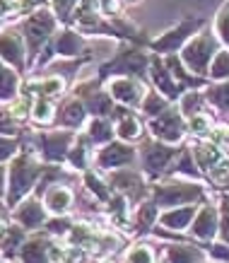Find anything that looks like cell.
<instances>
[{
    "label": "cell",
    "mask_w": 229,
    "mask_h": 263,
    "mask_svg": "<svg viewBox=\"0 0 229 263\" xmlns=\"http://www.w3.org/2000/svg\"><path fill=\"white\" fill-rule=\"evenodd\" d=\"M213 51H215L213 39H198L183 51V58L188 61V65L193 70H203V65H205V61L210 58Z\"/></svg>",
    "instance_id": "1"
},
{
    "label": "cell",
    "mask_w": 229,
    "mask_h": 263,
    "mask_svg": "<svg viewBox=\"0 0 229 263\" xmlns=\"http://www.w3.org/2000/svg\"><path fill=\"white\" fill-rule=\"evenodd\" d=\"M152 128H155V133H157L159 138L171 140V138H179V133H181V121L169 114V116H164V119L155 121V123H152Z\"/></svg>",
    "instance_id": "2"
},
{
    "label": "cell",
    "mask_w": 229,
    "mask_h": 263,
    "mask_svg": "<svg viewBox=\"0 0 229 263\" xmlns=\"http://www.w3.org/2000/svg\"><path fill=\"white\" fill-rule=\"evenodd\" d=\"M51 32V17L46 12H39L32 22L27 24V34H29V41H41L46 34Z\"/></svg>",
    "instance_id": "3"
},
{
    "label": "cell",
    "mask_w": 229,
    "mask_h": 263,
    "mask_svg": "<svg viewBox=\"0 0 229 263\" xmlns=\"http://www.w3.org/2000/svg\"><path fill=\"white\" fill-rule=\"evenodd\" d=\"M213 230H215V213L210 208H205L200 213V217H198V222L193 224V234H196L198 239H207L213 234Z\"/></svg>",
    "instance_id": "4"
},
{
    "label": "cell",
    "mask_w": 229,
    "mask_h": 263,
    "mask_svg": "<svg viewBox=\"0 0 229 263\" xmlns=\"http://www.w3.org/2000/svg\"><path fill=\"white\" fill-rule=\"evenodd\" d=\"M111 92H113V97H116L119 102H126V104H133L135 99L140 97V89H138V85H133V82H128V80L116 82V85L111 87Z\"/></svg>",
    "instance_id": "5"
},
{
    "label": "cell",
    "mask_w": 229,
    "mask_h": 263,
    "mask_svg": "<svg viewBox=\"0 0 229 263\" xmlns=\"http://www.w3.org/2000/svg\"><path fill=\"white\" fill-rule=\"evenodd\" d=\"M20 220H22L27 227H34V224H39L44 220V213H41V208L36 205V200H29V203H24L20 208Z\"/></svg>",
    "instance_id": "6"
},
{
    "label": "cell",
    "mask_w": 229,
    "mask_h": 263,
    "mask_svg": "<svg viewBox=\"0 0 229 263\" xmlns=\"http://www.w3.org/2000/svg\"><path fill=\"white\" fill-rule=\"evenodd\" d=\"M130 155H133V152L126 150V147H121V145H111L109 150L102 155V164H106V167H111V164H123V162L130 160Z\"/></svg>",
    "instance_id": "7"
},
{
    "label": "cell",
    "mask_w": 229,
    "mask_h": 263,
    "mask_svg": "<svg viewBox=\"0 0 229 263\" xmlns=\"http://www.w3.org/2000/svg\"><path fill=\"white\" fill-rule=\"evenodd\" d=\"M193 29H196V22H186L181 29H176L174 34H169V36H164V39H159L155 46L162 48V51H164V48H174V46H179V41H181L188 32H193Z\"/></svg>",
    "instance_id": "8"
},
{
    "label": "cell",
    "mask_w": 229,
    "mask_h": 263,
    "mask_svg": "<svg viewBox=\"0 0 229 263\" xmlns=\"http://www.w3.org/2000/svg\"><path fill=\"white\" fill-rule=\"evenodd\" d=\"M17 44H20V41H15L12 36H0V51H3V56L8 58L10 63H15V65L20 63V56H22Z\"/></svg>",
    "instance_id": "9"
},
{
    "label": "cell",
    "mask_w": 229,
    "mask_h": 263,
    "mask_svg": "<svg viewBox=\"0 0 229 263\" xmlns=\"http://www.w3.org/2000/svg\"><path fill=\"white\" fill-rule=\"evenodd\" d=\"M169 157H171V150H164V147L155 145V147H150V150H147V167H150V169L164 167Z\"/></svg>",
    "instance_id": "10"
},
{
    "label": "cell",
    "mask_w": 229,
    "mask_h": 263,
    "mask_svg": "<svg viewBox=\"0 0 229 263\" xmlns=\"http://www.w3.org/2000/svg\"><path fill=\"white\" fill-rule=\"evenodd\" d=\"M48 205L53 208L55 213H63L65 208L70 205V193L65 191V189H53L51 198H48Z\"/></svg>",
    "instance_id": "11"
},
{
    "label": "cell",
    "mask_w": 229,
    "mask_h": 263,
    "mask_svg": "<svg viewBox=\"0 0 229 263\" xmlns=\"http://www.w3.org/2000/svg\"><path fill=\"white\" fill-rule=\"evenodd\" d=\"M190 215H193L190 208H186V210H176V213L164 215V224H169V227H186V224L190 222Z\"/></svg>",
    "instance_id": "12"
},
{
    "label": "cell",
    "mask_w": 229,
    "mask_h": 263,
    "mask_svg": "<svg viewBox=\"0 0 229 263\" xmlns=\"http://www.w3.org/2000/svg\"><path fill=\"white\" fill-rule=\"evenodd\" d=\"M15 92V75L0 68V97H10Z\"/></svg>",
    "instance_id": "13"
},
{
    "label": "cell",
    "mask_w": 229,
    "mask_h": 263,
    "mask_svg": "<svg viewBox=\"0 0 229 263\" xmlns=\"http://www.w3.org/2000/svg\"><path fill=\"white\" fill-rule=\"evenodd\" d=\"M55 48H58L61 53H75L80 48V39H75V34H63V39H61V44Z\"/></svg>",
    "instance_id": "14"
},
{
    "label": "cell",
    "mask_w": 229,
    "mask_h": 263,
    "mask_svg": "<svg viewBox=\"0 0 229 263\" xmlns=\"http://www.w3.org/2000/svg\"><path fill=\"white\" fill-rule=\"evenodd\" d=\"M210 72H213V78H224V75H229V56L227 53H220V56H217V61H215Z\"/></svg>",
    "instance_id": "15"
},
{
    "label": "cell",
    "mask_w": 229,
    "mask_h": 263,
    "mask_svg": "<svg viewBox=\"0 0 229 263\" xmlns=\"http://www.w3.org/2000/svg\"><path fill=\"white\" fill-rule=\"evenodd\" d=\"M63 121L65 123H70V126H78L80 121H82V106H80V104H70V106L65 109Z\"/></svg>",
    "instance_id": "16"
},
{
    "label": "cell",
    "mask_w": 229,
    "mask_h": 263,
    "mask_svg": "<svg viewBox=\"0 0 229 263\" xmlns=\"http://www.w3.org/2000/svg\"><path fill=\"white\" fill-rule=\"evenodd\" d=\"M210 97H213L220 106H229V85H222V87L213 89V92H210Z\"/></svg>",
    "instance_id": "17"
},
{
    "label": "cell",
    "mask_w": 229,
    "mask_h": 263,
    "mask_svg": "<svg viewBox=\"0 0 229 263\" xmlns=\"http://www.w3.org/2000/svg\"><path fill=\"white\" fill-rule=\"evenodd\" d=\"M92 138L94 140H109V126L104 123V121H94V126H92Z\"/></svg>",
    "instance_id": "18"
},
{
    "label": "cell",
    "mask_w": 229,
    "mask_h": 263,
    "mask_svg": "<svg viewBox=\"0 0 229 263\" xmlns=\"http://www.w3.org/2000/svg\"><path fill=\"white\" fill-rule=\"evenodd\" d=\"M138 123H135V119H128V121H123V126L119 128V136L121 138H133V136H138Z\"/></svg>",
    "instance_id": "19"
},
{
    "label": "cell",
    "mask_w": 229,
    "mask_h": 263,
    "mask_svg": "<svg viewBox=\"0 0 229 263\" xmlns=\"http://www.w3.org/2000/svg\"><path fill=\"white\" fill-rule=\"evenodd\" d=\"M34 116H36V121H48V119H51V106H48L46 102H36Z\"/></svg>",
    "instance_id": "20"
},
{
    "label": "cell",
    "mask_w": 229,
    "mask_h": 263,
    "mask_svg": "<svg viewBox=\"0 0 229 263\" xmlns=\"http://www.w3.org/2000/svg\"><path fill=\"white\" fill-rule=\"evenodd\" d=\"M171 258H176V261H190V258H196V251H190V249H181V251H179V249H171Z\"/></svg>",
    "instance_id": "21"
},
{
    "label": "cell",
    "mask_w": 229,
    "mask_h": 263,
    "mask_svg": "<svg viewBox=\"0 0 229 263\" xmlns=\"http://www.w3.org/2000/svg\"><path fill=\"white\" fill-rule=\"evenodd\" d=\"M220 34H222V39L229 44V10H224L220 17Z\"/></svg>",
    "instance_id": "22"
},
{
    "label": "cell",
    "mask_w": 229,
    "mask_h": 263,
    "mask_svg": "<svg viewBox=\"0 0 229 263\" xmlns=\"http://www.w3.org/2000/svg\"><path fill=\"white\" fill-rule=\"evenodd\" d=\"M207 126H210V123H207L205 116H196V119L190 121V130H196V133H200V130H205Z\"/></svg>",
    "instance_id": "23"
},
{
    "label": "cell",
    "mask_w": 229,
    "mask_h": 263,
    "mask_svg": "<svg viewBox=\"0 0 229 263\" xmlns=\"http://www.w3.org/2000/svg\"><path fill=\"white\" fill-rule=\"evenodd\" d=\"M12 150H15V143H10V140H5V138H0V160H5Z\"/></svg>",
    "instance_id": "24"
},
{
    "label": "cell",
    "mask_w": 229,
    "mask_h": 263,
    "mask_svg": "<svg viewBox=\"0 0 229 263\" xmlns=\"http://www.w3.org/2000/svg\"><path fill=\"white\" fill-rule=\"evenodd\" d=\"M130 258H133V261H150L152 256L147 249H135L133 254H130Z\"/></svg>",
    "instance_id": "25"
},
{
    "label": "cell",
    "mask_w": 229,
    "mask_h": 263,
    "mask_svg": "<svg viewBox=\"0 0 229 263\" xmlns=\"http://www.w3.org/2000/svg\"><path fill=\"white\" fill-rule=\"evenodd\" d=\"M162 106H164V104L159 102L157 97H150V99H147V111H159V109H162Z\"/></svg>",
    "instance_id": "26"
},
{
    "label": "cell",
    "mask_w": 229,
    "mask_h": 263,
    "mask_svg": "<svg viewBox=\"0 0 229 263\" xmlns=\"http://www.w3.org/2000/svg\"><path fill=\"white\" fill-rule=\"evenodd\" d=\"M222 234H224V241H229V208L227 215H224V224H222Z\"/></svg>",
    "instance_id": "27"
},
{
    "label": "cell",
    "mask_w": 229,
    "mask_h": 263,
    "mask_svg": "<svg viewBox=\"0 0 229 263\" xmlns=\"http://www.w3.org/2000/svg\"><path fill=\"white\" fill-rule=\"evenodd\" d=\"M213 254L217 256V258H229V251H227L224 247H215V249H213Z\"/></svg>",
    "instance_id": "28"
},
{
    "label": "cell",
    "mask_w": 229,
    "mask_h": 263,
    "mask_svg": "<svg viewBox=\"0 0 229 263\" xmlns=\"http://www.w3.org/2000/svg\"><path fill=\"white\" fill-rule=\"evenodd\" d=\"M0 239H3V224H0Z\"/></svg>",
    "instance_id": "29"
}]
</instances>
